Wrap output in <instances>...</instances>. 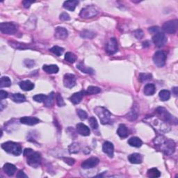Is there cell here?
I'll use <instances>...</instances> for the list:
<instances>
[{"instance_id":"obj_1","label":"cell","mask_w":178,"mask_h":178,"mask_svg":"<svg viewBox=\"0 0 178 178\" xmlns=\"http://www.w3.org/2000/svg\"><path fill=\"white\" fill-rule=\"evenodd\" d=\"M153 142L157 150L163 152L164 154L171 155L175 151V143L164 136L159 135L154 139Z\"/></svg>"},{"instance_id":"obj_2","label":"cell","mask_w":178,"mask_h":178,"mask_svg":"<svg viewBox=\"0 0 178 178\" xmlns=\"http://www.w3.org/2000/svg\"><path fill=\"white\" fill-rule=\"evenodd\" d=\"M23 154L27 158V163L33 168H38L41 164V156L39 152L34 151L31 148H26Z\"/></svg>"},{"instance_id":"obj_3","label":"cell","mask_w":178,"mask_h":178,"mask_svg":"<svg viewBox=\"0 0 178 178\" xmlns=\"http://www.w3.org/2000/svg\"><path fill=\"white\" fill-rule=\"evenodd\" d=\"M144 121L150 124L156 131L161 134L169 132L170 129V127L168 126V124L162 121L157 117L151 116L150 118H147L144 119Z\"/></svg>"},{"instance_id":"obj_4","label":"cell","mask_w":178,"mask_h":178,"mask_svg":"<svg viewBox=\"0 0 178 178\" xmlns=\"http://www.w3.org/2000/svg\"><path fill=\"white\" fill-rule=\"evenodd\" d=\"M155 114L157 118L167 124H174V125H177V124L176 118L171 115L168 112V111L166 109H165L164 107H157L155 109Z\"/></svg>"},{"instance_id":"obj_5","label":"cell","mask_w":178,"mask_h":178,"mask_svg":"<svg viewBox=\"0 0 178 178\" xmlns=\"http://www.w3.org/2000/svg\"><path fill=\"white\" fill-rule=\"evenodd\" d=\"M2 148L8 152L9 154H13L15 156H19L22 153L21 145L13 141H8L2 144Z\"/></svg>"},{"instance_id":"obj_6","label":"cell","mask_w":178,"mask_h":178,"mask_svg":"<svg viewBox=\"0 0 178 178\" xmlns=\"http://www.w3.org/2000/svg\"><path fill=\"white\" fill-rule=\"evenodd\" d=\"M95 113L99 117L100 120L102 125H107L111 122V114L106 108L103 107H97L94 109Z\"/></svg>"},{"instance_id":"obj_7","label":"cell","mask_w":178,"mask_h":178,"mask_svg":"<svg viewBox=\"0 0 178 178\" xmlns=\"http://www.w3.org/2000/svg\"><path fill=\"white\" fill-rule=\"evenodd\" d=\"M100 9L98 8L97 6L94 5H90L82 8L80 13H79V15H80L82 18L88 19L96 16L97 15L100 13Z\"/></svg>"},{"instance_id":"obj_8","label":"cell","mask_w":178,"mask_h":178,"mask_svg":"<svg viewBox=\"0 0 178 178\" xmlns=\"http://www.w3.org/2000/svg\"><path fill=\"white\" fill-rule=\"evenodd\" d=\"M0 30L4 34L12 35L16 33L18 26L13 22H2L0 24Z\"/></svg>"},{"instance_id":"obj_9","label":"cell","mask_w":178,"mask_h":178,"mask_svg":"<svg viewBox=\"0 0 178 178\" xmlns=\"http://www.w3.org/2000/svg\"><path fill=\"white\" fill-rule=\"evenodd\" d=\"M166 61V55L164 51H157L153 56V61L154 64L159 68L163 67Z\"/></svg>"},{"instance_id":"obj_10","label":"cell","mask_w":178,"mask_h":178,"mask_svg":"<svg viewBox=\"0 0 178 178\" xmlns=\"http://www.w3.org/2000/svg\"><path fill=\"white\" fill-rule=\"evenodd\" d=\"M178 28V20H173L168 21L163 24L162 29L165 32L169 34H173L176 33Z\"/></svg>"},{"instance_id":"obj_11","label":"cell","mask_w":178,"mask_h":178,"mask_svg":"<svg viewBox=\"0 0 178 178\" xmlns=\"http://www.w3.org/2000/svg\"><path fill=\"white\" fill-rule=\"evenodd\" d=\"M152 41L157 47H162L167 43V37L165 34L159 31L152 37Z\"/></svg>"},{"instance_id":"obj_12","label":"cell","mask_w":178,"mask_h":178,"mask_svg":"<svg viewBox=\"0 0 178 178\" xmlns=\"http://www.w3.org/2000/svg\"><path fill=\"white\" fill-rule=\"evenodd\" d=\"M118 42L115 38H111L108 41L106 45V52L109 55H114L118 52Z\"/></svg>"},{"instance_id":"obj_13","label":"cell","mask_w":178,"mask_h":178,"mask_svg":"<svg viewBox=\"0 0 178 178\" xmlns=\"http://www.w3.org/2000/svg\"><path fill=\"white\" fill-rule=\"evenodd\" d=\"M76 81H77V78L73 74L67 73L63 77V84L66 88H73L76 85Z\"/></svg>"},{"instance_id":"obj_14","label":"cell","mask_w":178,"mask_h":178,"mask_svg":"<svg viewBox=\"0 0 178 178\" xmlns=\"http://www.w3.org/2000/svg\"><path fill=\"white\" fill-rule=\"evenodd\" d=\"M99 163V159L97 157H91L82 162L81 166L82 168H84V169H89V168H93L97 166Z\"/></svg>"},{"instance_id":"obj_15","label":"cell","mask_w":178,"mask_h":178,"mask_svg":"<svg viewBox=\"0 0 178 178\" xmlns=\"http://www.w3.org/2000/svg\"><path fill=\"white\" fill-rule=\"evenodd\" d=\"M20 121L22 124H24V125L33 126V125H36V124L38 123H39L40 122V120L36 117L25 116V117L21 118L20 119Z\"/></svg>"},{"instance_id":"obj_16","label":"cell","mask_w":178,"mask_h":178,"mask_svg":"<svg viewBox=\"0 0 178 178\" xmlns=\"http://www.w3.org/2000/svg\"><path fill=\"white\" fill-rule=\"evenodd\" d=\"M68 36V31L64 27H58L55 29V36L59 40H64Z\"/></svg>"},{"instance_id":"obj_17","label":"cell","mask_w":178,"mask_h":178,"mask_svg":"<svg viewBox=\"0 0 178 178\" xmlns=\"http://www.w3.org/2000/svg\"><path fill=\"white\" fill-rule=\"evenodd\" d=\"M102 150L104 153H106L109 157L112 158L113 157L114 147L112 143L109 141L104 142L102 145Z\"/></svg>"},{"instance_id":"obj_18","label":"cell","mask_w":178,"mask_h":178,"mask_svg":"<svg viewBox=\"0 0 178 178\" xmlns=\"http://www.w3.org/2000/svg\"><path fill=\"white\" fill-rule=\"evenodd\" d=\"M76 128H77V132L81 136H88L91 134L90 129H89L88 126L84 125V123H78L77 126H76Z\"/></svg>"},{"instance_id":"obj_19","label":"cell","mask_w":178,"mask_h":178,"mask_svg":"<svg viewBox=\"0 0 178 178\" xmlns=\"http://www.w3.org/2000/svg\"><path fill=\"white\" fill-rule=\"evenodd\" d=\"M3 170H4V172L7 175L11 177L16 172L17 168L15 167V166L13 164L6 163L4 165V166H3Z\"/></svg>"},{"instance_id":"obj_20","label":"cell","mask_w":178,"mask_h":178,"mask_svg":"<svg viewBox=\"0 0 178 178\" xmlns=\"http://www.w3.org/2000/svg\"><path fill=\"white\" fill-rule=\"evenodd\" d=\"M84 93L85 91H80L77 92V93H75L71 95V97H70V100L74 104H79L81 102L82 99H83Z\"/></svg>"},{"instance_id":"obj_21","label":"cell","mask_w":178,"mask_h":178,"mask_svg":"<svg viewBox=\"0 0 178 178\" xmlns=\"http://www.w3.org/2000/svg\"><path fill=\"white\" fill-rule=\"evenodd\" d=\"M128 160L131 164H139L143 162V156L139 153H134L128 157Z\"/></svg>"},{"instance_id":"obj_22","label":"cell","mask_w":178,"mask_h":178,"mask_svg":"<svg viewBox=\"0 0 178 178\" xmlns=\"http://www.w3.org/2000/svg\"><path fill=\"white\" fill-rule=\"evenodd\" d=\"M35 85L29 80L22 81L20 83V87L24 91H30L34 88Z\"/></svg>"},{"instance_id":"obj_23","label":"cell","mask_w":178,"mask_h":178,"mask_svg":"<svg viewBox=\"0 0 178 178\" xmlns=\"http://www.w3.org/2000/svg\"><path fill=\"white\" fill-rule=\"evenodd\" d=\"M43 70L47 74H56L59 72V68L56 65H44Z\"/></svg>"},{"instance_id":"obj_24","label":"cell","mask_w":178,"mask_h":178,"mask_svg":"<svg viewBox=\"0 0 178 178\" xmlns=\"http://www.w3.org/2000/svg\"><path fill=\"white\" fill-rule=\"evenodd\" d=\"M77 68L82 72L88 75H93L95 73L94 70L86 65L83 62H79L77 64Z\"/></svg>"},{"instance_id":"obj_25","label":"cell","mask_w":178,"mask_h":178,"mask_svg":"<svg viewBox=\"0 0 178 178\" xmlns=\"http://www.w3.org/2000/svg\"><path fill=\"white\" fill-rule=\"evenodd\" d=\"M117 134L120 138H126L129 135L128 128H127V127L124 124H120L119 125L117 130Z\"/></svg>"},{"instance_id":"obj_26","label":"cell","mask_w":178,"mask_h":178,"mask_svg":"<svg viewBox=\"0 0 178 178\" xmlns=\"http://www.w3.org/2000/svg\"><path fill=\"white\" fill-rule=\"evenodd\" d=\"M79 4L78 1H76V0H73V1H65L63 3V8L67 9V10L71 11H74L75 9Z\"/></svg>"},{"instance_id":"obj_27","label":"cell","mask_w":178,"mask_h":178,"mask_svg":"<svg viewBox=\"0 0 178 178\" xmlns=\"http://www.w3.org/2000/svg\"><path fill=\"white\" fill-rule=\"evenodd\" d=\"M128 144L132 147L140 148L143 145V141L139 138L134 136L128 140Z\"/></svg>"},{"instance_id":"obj_28","label":"cell","mask_w":178,"mask_h":178,"mask_svg":"<svg viewBox=\"0 0 178 178\" xmlns=\"http://www.w3.org/2000/svg\"><path fill=\"white\" fill-rule=\"evenodd\" d=\"M11 99L16 103H22L26 101V97L24 95L21 93H14L11 94Z\"/></svg>"},{"instance_id":"obj_29","label":"cell","mask_w":178,"mask_h":178,"mask_svg":"<svg viewBox=\"0 0 178 178\" xmlns=\"http://www.w3.org/2000/svg\"><path fill=\"white\" fill-rule=\"evenodd\" d=\"M156 88L155 86L152 84H148L145 86L144 87V94L147 96H150V95H154L155 93Z\"/></svg>"},{"instance_id":"obj_30","label":"cell","mask_w":178,"mask_h":178,"mask_svg":"<svg viewBox=\"0 0 178 178\" xmlns=\"http://www.w3.org/2000/svg\"><path fill=\"white\" fill-rule=\"evenodd\" d=\"M147 175L149 177L157 178V177H160L161 176V173H160V171L157 169V168H152L148 170Z\"/></svg>"},{"instance_id":"obj_31","label":"cell","mask_w":178,"mask_h":178,"mask_svg":"<svg viewBox=\"0 0 178 178\" xmlns=\"http://www.w3.org/2000/svg\"><path fill=\"white\" fill-rule=\"evenodd\" d=\"M54 100H55V93L52 92L47 96L45 101L44 102V104L46 107H50L53 105Z\"/></svg>"},{"instance_id":"obj_32","label":"cell","mask_w":178,"mask_h":178,"mask_svg":"<svg viewBox=\"0 0 178 178\" xmlns=\"http://www.w3.org/2000/svg\"><path fill=\"white\" fill-rule=\"evenodd\" d=\"M101 92V89L99 87L93 86H88L87 90L85 91V94L86 95H95L98 94Z\"/></svg>"},{"instance_id":"obj_33","label":"cell","mask_w":178,"mask_h":178,"mask_svg":"<svg viewBox=\"0 0 178 178\" xmlns=\"http://www.w3.org/2000/svg\"><path fill=\"white\" fill-rule=\"evenodd\" d=\"M79 150H80V146L78 143H72L68 148L69 152L71 154H77L79 152Z\"/></svg>"},{"instance_id":"obj_34","label":"cell","mask_w":178,"mask_h":178,"mask_svg":"<svg viewBox=\"0 0 178 178\" xmlns=\"http://www.w3.org/2000/svg\"><path fill=\"white\" fill-rule=\"evenodd\" d=\"M159 96L161 101H167L170 99V93L167 90H162L159 93Z\"/></svg>"},{"instance_id":"obj_35","label":"cell","mask_w":178,"mask_h":178,"mask_svg":"<svg viewBox=\"0 0 178 178\" xmlns=\"http://www.w3.org/2000/svg\"><path fill=\"white\" fill-rule=\"evenodd\" d=\"M80 36L81 37L84 38V39H92L95 36V34L91 31L84 30L81 32Z\"/></svg>"},{"instance_id":"obj_36","label":"cell","mask_w":178,"mask_h":178,"mask_svg":"<svg viewBox=\"0 0 178 178\" xmlns=\"http://www.w3.org/2000/svg\"><path fill=\"white\" fill-rule=\"evenodd\" d=\"M65 60L71 63H74L77 61V56L72 52H67L65 55Z\"/></svg>"},{"instance_id":"obj_37","label":"cell","mask_w":178,"mask_h":178,"mask_svg":"<svg viewBox=\"0 0 178 178\" xmlns=\"http://www.w3.org/2000/svg\"><path fill=\"white\" fill-rule=\"evenodd\" d=\"M11 85V81L8 77H2L0 81V87H9Z\"/></svg>"},{"instance_id":"obj_38","label":"cell","mask_w":178,"mask_h":178,"mask_svg":"<svg viewBox=\"0 0 178 178\" xmlns=\"http://www.w3.org/2000/svg\"><path fill=\"white\" fill-rule=\"evenodd\" d=\"M50 52H52L53 54H55V55L57 56H61L63 52H64V49L59 46H54L50 49Z\"/></svg>"},{"instance_id":"obj_39","label":"cell","mask_w":178,"mask_h":178,"mask_svg":"<svg viewBox=\"0 0 178 178\" xmlns=\"http://www.w3.org/2000/svg\"><path fill=\"white\" fill-rule=\"evenodd\" d=\"M152 77V76L151 74H149V73H141V74L139 75V79L140 81L141 82H144L145 81H148V80H150Z\"/></svg>"},{"instance_id":"obj_40","label":"cell","mask_w":178,"mask_h":178,"mask_svg":"<svg viewBox=\"0 0 178 178\" xmlns=\"http://www.w3.org/2000/svg\"><path fill=\"white\" fill-rule=\"evenodd\" d=\"M47 98V95H43V94H38L34 95L33 97V99L34 101L37 102H44L45 101Z\"/></svg>"},{"instance_id":"obj_41","label":"cell","mask_w":178,"mask_h":178,"mask_svg":"<svg viewBox=\"0 0 178 178\" xmlns=\"http://www.w3.org/2000/svg\"><path fill=\"white\" fill-rule=\"evenodd\" d=\"M88 122H89V124H90L91 127L93 129H97L98 128V123H97L96 118H95V117L92 116V117L89 118Z\"/></svg>"},{"instance_id":"obj_42","label":"cell","mask_w":178,"mask_h":178,"mask_svg":"<svg viewBox=\"0 0 178 178\" xmlns=\"http://www.w3.org/2000/svg\"><path fill=\"white\" fill-rule=\"evenodd\" d=\"M56 103L57 105L59 107H63L65 105V103L64 100H63V98L62 97V96L60 93H57L56 96Z\"/></svg>"},{"instance_id":"obj_43","label":"cell","mask_w":178,"mask_h":178,"mask_svg":"<svg viewBox=\"0 0 178 178\" xmlns=\"http://www.w3.org/2000/svg\"><path fill=\"white\" fill-rule=\"evenodd\" d=\"M137 113H136L134 111H131L130 112H129L126 116V118L128 119L129 120H135L137 118Z\"/></svg>"},{"instance_id":"obj_44","label":"cell","mask_w":178,"mask_h":178,"mask_svg":"<svg viewBox=\"0 0 178 178\" xmlns=\"http://www.w3.org/2000/svg\"><path fill=\"white\" fill-rule=\"evenodd\" d=\"M77 113L78 116L79 117V118H80L81 120H84L87 118L88 115L85 111L82 109H77Z\"/></svg>"},{"instance_id":"obj_45","label":"cell","mask_w":178,"mask_h":178,"mask_svg":"<svg viewBox=\"0 0 178 178\" xmlns=\"http://www.w3.org/2000/svg\"><path fill=\"white\" fill-rule=\"evenodd\" d=\"M134 36L136 38V39L139 40H141L144 36V32H143V31L141 29L136 30L134 32Z\"/></svg>"},{"instance_id":"obj_46","label":"cell","mask_w":178,"mask_h":178,"mask_svg":"<svg viewBox=\"0 0 178 178\" xmlns=\"http://www.w3.org/2000/svg\"><path fill=\"white\" fill-rule=\"evenodd\" d=\"M59 18L62 21H68L71 20V17H70V15L67 13H63L60 15Z\"/></svg>"},{"instance_id":"obj_47","label":"cell","mask_w":178,"mask_h":178,"mask_svg":"<svg viewBox=\"0 0 178 178\" xmlns=\"http://www.w3.org/2000/svg\"><path fill=\"white\" fill-rule=\"evenodd\" d=\"M63 160L65 161V163L68 164V165H70V166H72V165H74L75 163V160L72 158L65 157V158H63Z\"/></svg>"},{"instance_id":"obj_48","label":"cell","mask_w":178,"mask_h":178,"mask_svg":"<svg viewBox=\"0 0 178 178\" xmlns=\"http://www.w3.org/2000/svg\"><path fill=\"white\" fill-rule=\"evenodd\" d=\"M8 94L7 92H6L4 91H0V100H3L4 99H6V97H8Z\"/></svg>"},{"instance_id":"obj_49","label":"cell","mask_w":178,"mask_h":178,"mask_svg":"<svg viewBox=\"0 0 178 178\" xmlns=\"http://www.w3.org/2000/svg\"><path fill=\"white\" fill-rule=\"evenodd\" d=\"M149 31L152 34H157L160 31V27H152L149 29Z\"/></svg>"},{"instance_id":"obj_50","label":"cell","mask_w":178,"mask_h":178,"mask_svg":"<svg viewBox=\"0 0 178 178\" xmlns=\"http://www.w3.org/2000/svg\"><path fill=\"white\" fill-rule=\"evenodd\" d=\"M16 177L20 178H28V176L22 170L19 171V172L17 173Z\"/></svg>"},{"instance_id":"obj_51","label":"cell","mask_w":178,"mask_h":178,"mask_svg":"<svg viewBox=\"0 0 178 178\" xmlns=\"http://www.w3.org/2000/svg\"><path fill=\"white\" fill-rule=\"evenodd\" d=\"M34 2H31V1H23L22 2V4H23L24 7L28 8L30 7V6L31 4H33Z\"/></svg>"},{"instance_id":"obj_52","label":"cell","mask_w":178,"mask_h":178,"mask_svg":"<svg viewBox=\"0 0 178 178\" xmlns=\"http://www.w3.org/2000/svg\"><path fill=\"white\" fill-rule=\"evenodd\" d=\"M25 65H26L29 68H31L34 65V61H30V60H26V61H24Z\"/></svg>"},{"instance_id":"obj_53","label":"cell","mask_w":178,"mask_h":178,"mask_svg":"<svg viewBox=\"0 0 178 178\" xmlns=\"http://www.w3.org/2000/svg\"><path fill=\"white\" fill-rule=\"evenodd\" d=\"M177 91H178V88L177 87H174L173 88V93L176 95H177Z\"/></svg>"}]
</instances>
